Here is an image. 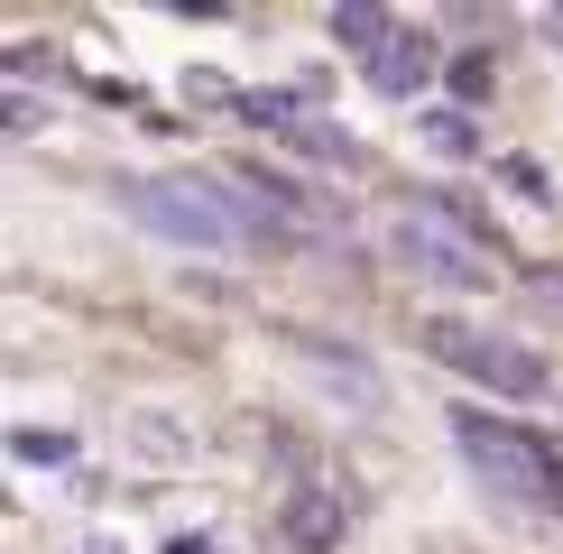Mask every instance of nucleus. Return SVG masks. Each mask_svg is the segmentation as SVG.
I'll return each mask as SVG.
<instances>
[{"label": "nucleus", "instance_id": "1", "mask_svg": "<svg viewBox=\"0 0 563 554\" xmlns=\"http://www.w3.org/2000/svg\"><path fill=\"white\" fill-rule=\"evenodd\" d=\"M121 203L139 213V231L185 241V250H231L250 231L241 185H222V176H121Z\"/></svg>", "mask_w": 563, "mask_h": 554}, {"label": "nucleus", "instance_id": "2", "mask_svg": "<svg viewBox=\"0 0 563 554\" xmlns=\"http://www.w3.org/2000/svg\"><path fill=\"white\" fill-rule=\"evenodd\" d=\"M453 444H462V462H472V472H481L499 499L563 508V490H554V453L536 444L527 425H499V416H481V407H453Z\"/></svg>", "mask_w": 563, "mask_h": 554}, {"label": "nucleus", "instance_id": "3", "mask_svg": "<svg viewBox=\"0 0 563 554\" xmlns=\"http://www.w3.org/2000/svg\"><path fill=\"white\" fill-rule=\"evenodd\" d=\"M426 352L453 361L462 379L499 388V398H536V388H545V361H536L527 342H508V333H481V323H426Z\"/></svg>", "mask_w": 563, "mask_h": 554}, {"label": "nucleus", "instance_id": "4", "mask_svg": "<svg viewBox=\"0 0 563 554\" xmlns=\"http://www.w3.org/2000/svg\"><path fill=\"white\" fill-rule=\"evenodd\" d=\"M388 250H397L416 277H434V287H489V259L462 241V231H443L434 213H407V222L388 231Z\"/></svg>", "mask_w": 563, "mask_h": 554}, {"label": "nucleus", "instance_id": "5", "mask_svg": "<svg viewBox=\"0 0 563 554\" xmlns=\"http://www.w3.org/2000/svg\"><path fill=\"white\" fill-rule=\"evenodd\" d=\"M426 75H434V37L397 19V29H388L379 46H369V84H379L388 102H407V92H426Z\"/></svg>", "mask_w": 563, "mask_h": 554}, {"label": "nucleus", "instance_id": "6", "mask_svg": "<svg viewBox=\"0 0 563 554\" xmlns=\"http://www.w3.org/2000/svg\"><path fill=\"white\" fill-rule=\"evenodd\" d=\"M342 536H351V508H342V490L305 480V490L287 499V545H305V554H333Z\"/></svg>", "mask_w": 563, "mask_h": 554}, {"label": "nucleus", "instance_id": "7", "mask_svg": "<svg viewBox=\"0 0 563 554\" xmlns=\"http://www.w3.org/2000/svg\"><path fill=\"white\" fill-rule=\"evenodd\" d=\"M397 29V19L379 10V0H342V10H333V37H351V46H379Z\"/></svg>", "mask_w": 563, "mask_h": 554}, {"label": "nucleus", "instance_id": "8", "mask_svg": "<svg viewBox=\"0 0 563 554\" xmlns=\"http://www.w3.org/2000/svg\"><path fill=\"white\" fill-rule=\"evenodd\" d=\"M426 148L434 157H472V121H462V111H426Z\"/></svg>", "mask_w": 563, "mask_h": 554}, {"label": "nucleus", "instance_id": "9", "mask_svg": "<svg viewBox=\"0 0 563 554\" xmlns=\"http://www.w3.org/2000/svg\"><path fill=\"white\" fill-rule=\"evenodd\" d=\"M10 453H19V462H37V472H46V462H65L75 444H65L56 425H19V434H10Z\"/></svg>", "mask_w": 563, "mask_h": 554}, {"label": "nucleus", "instance_id": "10", "mask_svg": "<svg viewBox=\"0 0 563 554\" xmlns=\"http://www.w3.org/2000/svg\"><path fill=\"white\" fill-rule=\"evenodd\" d=\"M139 453H148V462H185V434L157 425V416H139Z\"/></svg>", "mask_w": 563, "mask_h": 554}]
</instances>
